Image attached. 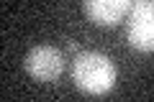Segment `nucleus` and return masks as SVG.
I'll return each mask as SVG.
<instances>
[{"label": "nucleus", "mask_w": 154, "mask_h": 102, "mask_svg": "<svg viewBox=\"0 0 154 102\" xmlns=\"http://www.w3.org/2000/svg\"><path fill=\"white\" fill-rule=\"evenodd\" d=\"M131 3H134V5H136V3H141V0H131Z\"/></svg>", "instance_id": "obj_5"}, {"label": "nucleus", "mask_w": 154, "mask_h": 102, "mask_svg": "<svg viewBox=\"0 0 154 102\" xmlns=\"http://www.w3.org/2000/svg\"><path fill=\"white\" fill-rule=\"evenodd\" d=\"M72 79L88 95H105L116 84V64L100 51H82L72 64Z\"/></svg>", "instance_id": "obj_1"}, {"label": "nucleus", "mask_w": 154, "mask_h": 102, "mask_svg": "<svg viewBox=\"0 0 154 102\" xmlns=\"http://www.w3.org/2000/svg\"><path fill=\"white\" fill-rule=\"evenodd\" d=\"M134 8L131 0H82V10L95 26H116Z\"/></svg>", "instance_id": "obj_4"}, {"label": "nucleus", "mask_w": 154, "mask_h": 102, "mask_svg": "<svg viewBox=\"0 0 154 102\" xmlns=\"http://www.w3.org/2000/svg\"><path fill=\"white\" fill-rule=\"evenodd\" d=\"M126 36L136 51H154V3L141 0L126 16Z\"/></svg>", "instance_id": "obj_2"}, {"label": "nucleus", "mask_w": 154, "mask_h": 102, "mask_svg": "<svg viewBox=\"0 0 154 102\" xmlns=\"http://www.w3.org/2000/svg\"><path fill=\"white\" fill-rule=\"evenodd\" d=\"M23 69L38 82H54L64 69V56L54 46H36L26 54Z\"/></svg>", "instance_id": "obj_3"}]
</instances>
